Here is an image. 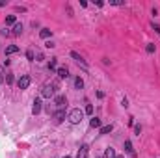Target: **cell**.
<instances>
[{"mask_svg":"<svg viewBox=\"0 0 160 158\" xmlns=\"http://www.w3.org/2000/svg\"><path fill=\"white\" fill-rule=\"evenodd\" d=\"M54 93H56V84H45L41 87V97H45V99L54 97Z\"/></svg>","mask_w":160,"mask_h":158,"instance_id":"obj_1","label":"cell"},{"mask_svg":"<svg viewBox=\"0 0 160 158\" xmlns=\"http://www.w3.org/2000/svg\"><path fill=\"white\" fill-rule=\"evenodd\" d=\"M82 119H84V112H82L80 108H75V110H71V114H69V121H71L73 125H78Z\"/></svg>","mask_w":160,"mask_h":158,"instance_id":"obj_2","label":"cell"},{"mask_svg":"<svg viewBox=\"0 0 160 158\" xmlns=\"http://www.w3.org/2000/svg\"><path fill=\"white\" fill-rule=\"evenodd\" d=\"M54 104H56L58 110H65V106H67V99H65V95H56V97H54Z\"/></svg>","mask_w":160,"mask_h":158,"instance_id":"obj_3","label":"cell"},{"mask_svg":"<svg viewBox=\"0 0 160 158\" xmlns=\"http://www.w3.org/2000/svg\"><path fill=\"white\" fill-rule=\"evenodd\" d=\"M17 86H19V89H26V87L30 86V76H28V75H22V76L17 80Z\"/></svg>","mask_w":160,"mask_h":158,"instance_id":"obj_4","label":"cell"},{"mask_svg":"<svg viewBox=\"0 0 160 158\" xmlns=\"http://www.w3.org/2000/svg\"><path fill=\"white\" fill-rule=\"evenodd\" d=\"M52 117H54V123H61L63 119H65V110H56L54 114H52Z\"/></svg>","mask_w":160,"mask_h":158,"instance_id":"obj_5","label":"cell"},{"mask_svg":"<svg viewBox=\"0 0 160 158\" xmlns=\"http://www.w3.org/2000/svg\"><path fill=\"white\" fill-rule=\"evenodd\" d=\"M39 112H41V101H39V99H34V106H32V114H34V116H37Z\"/></svg>","mask_w":160,"mask_h":158,"instance_id":"obj_6","label":"cell"},{"mask_svg":"<svg viewBox=\"0 0 160 158\" xmlns=\"http://www.w3.org/2000/svg\"><path fill=\"white\" fill-rule=\"evenodd\" d=\"M87 151H89V147H87V145H82V147L78 149L76 158H86V156H87Z\"/></svg>","mask_w":160,"mask_h":158,"instance_id":"obj_7","label":"cell"},{"mask_svg":"<svg viewBox=\"0 0 160 158\" xmlns=\"http://www.w3.org/2000/svg\"><path fill=\"white\" fill-rule=\"evenodd\" d=\"M71 58H75V60H76V61H78V63H82V65H84V67H87V63H86V61H84V58H82V56H80V54H78V52H75V50H73V52H71Z\"/></svg>","mask_w":160,"mask_h":158,"instance_id":"obj_8","label":"cell"},{"mask_svg":"<svg viewBox=\"0 0 160 158\" xmlns=\"http://www.w3.org/2000/svg\"><path fill=\"white\" fill-rule=\"evenodd\" d=\"M58 76L60 78H69V71H67L65 67H60V69H58Z\"/></svg>","mask_w":160,"mask_h":158,"instance_id":"obj_9","label":"cell"},{"mask_svg":"<svg viewBox=\"0 0 160 158\" xmlns=\"http://www.w3.org/2000/svg\"><path fill=\"white\" fill-rule=\"evenodd\" d=\"M125 149H127V152H128V154H130V156H132V158H134V156H136V152H134V149H132V143H130V141H128V140H127V141H125Z\"/></svg>","mask_w":160,"mask_h":158,"instance_id":"obj_10","label":"cell"},{"mask_svg":"<svg viewBox=\"0 0 160 158\" xmlns=\"http://www.w3.org/2000/svg\"><path fill=\"white\" fill-rule=\"evenodd\" d=\"M13 35H20L22 34V24H20V22H17V24L13 26V32H11Z\"/></svg>","mask_w":160,"mask_h":158,"instance_id":"obj_11","label":"cell"},{"mask_svg":"<svg viewBox=\"0 0 160 158\" xmlns=\"http://www.w3.org/2000/svg\"><path fill=\"white\" fill-rule=\"evenodd\" d=\"M39 35H41V37H43V39H49V37H50V35H52V32H50V30H49V28H43V30H41V32H39Z\"/></svg>","mask_w":160,"mask_h":158,"instance_id":"obj_12","label":"cell"},{"mask_svg":"<svg viewBox=\"0 0 160 158\" xmlns=\"http://www.w3.org/2000/svg\"><path fill=\"white\" fill-rule=\"evenodd\" d=\"M17 50H19L17 45H9V47H6V54H15Z\"/></svg>","mask_w":160,"mask_h":158,"instance_id":"obj_13","label":"cell"},{"mask_svg":"<svg viewBox=\"0 0 160 158\" xmlns=\"http://www.w3.org/2000/svg\"><path fill=\"white\" fill-rule=\"evenodd\" d=\"M15 20H17L15 15H8V17H6V24H13V26H15V24H17Z\"/></svg>","mask_w":160,"mask_h":158,"instance_id":"obj_14","label":"cell"},{"mask_svg":"<svg viewBox=\"0 0 160 158\" xmlns=\"http://www.w3.org/2000/svg\"><path fill=\"white\" fill-rule=\"evenodd\" d=\"M75 87H76V89H82V87H84V80H82L80 76L75 78Z\"/></svg>","mask_w":160,"mask_h":158,"instance_id":"obj_15","label":"cell"},{"mask_svg":"<svg viewBox=\"0 0 160 158\" xmlns=\"http://www.w3.org/2000/svg\"><path fill=\"white\" fill-rule=\"evenodd\" d=\"M113 130V125H104V127H101V134H108V132H112Z\"/></svg>","mask_w":160,"mask_h":158,"instance_id":"obj_16","label":"cell"},{"mask_svg":"<svg viewBox=\"0 0 160 158\" xmlns=\"http://www.w3.org/2000/svg\"><path fill=\"white\" fill-rule=\"evenodd\" d=\"M89 125L93 127V128H97V127H101V119L99 117H91V121H89Z\"/></svg>","mask_w":160,"mask_h":158,"instance_id":"obj_17","label":"cell"},{"mask_svg":"<svg viewBox=\"0 0 160 158\" xmlns=\"http://www.w3.org/2000/svg\"><path fill=\"white\" fill-rule=\"evenodd\" d=\"M56 65H58V58H50V61H49V69H56Z\"/></svg>","mask_w":160,"mask_h":158,"instance_id":"obj_18","label":"cell"},{"mask_svg":"<svg viewBox=\"0 0 160 158\" xmlns=\"http://www.w3.org/2000/svg\"><path fill=\"white\" fill-rule=\"evenodd\" d=\"M116 156H117V154H116V151H113L112 147L106 149V158H116Z\"/></svg>","mask_w":160,"mask_h":158,"instance_id":"obj_19","label":"cell"},{"mask_svg":"<svg viewBox=\"0 0 160 158\" xmlns=\"http://www.w3.org/2000/svg\"><path fill=\"white\" fill-rule=\"evenodd\" d=\"M26 58H28L30 61H34V58H35V52H34V50H28V52H26Z\"/></svg>","mask_w":160,"mask_h":158,"instance_id":"obj_20","label":"cell"},{"mask_svg":"<svg viewBox=\"0 0 160 158\" xmlns=\"http://www.w3.org/2000/svg\"><path fill=\"white\" fill-rule=\"evenodd\" d=\"M84 114H89V116H91V114H93V106L87 104V106H86V110H84Z\"/></svg>","mask_w":160,"mask_h":158,"instance_id":"obj_21","label":"cell"},{"mask_svg":"<svg viewBox=\"0 0 160 158\" xmlns=\"http://www.w3.org/2000/svg\"><path fill=\"white\" fill-rule=\"evenodd\" d=\"M110 4H113V6H123L125 2H123V0H110Z\"/></svg>","mask_w":160,"mask_h":158,"instance_id":"obj_22","label":"cell"},{"mask_svg":"<svg viewBox=\"0 0 160 158\" xmlns=\"http://www.w3.org/2000/svg\"><path fill=\"white\" fill-rule=\"evenodd\" d=\"M145 50H147L149 54H153V52H154V45H147V49H145Z\"/></svg>","mask_w":160,"mask_h":158,"instance_id":"obj_23","label":"cell"},{"mask_svg":"<svg viewBox=\"0 0 160 158\" xmlns=\"http://www.w3.org/2000/svg\"><path fill=\"white\" fill-rule=\"evenodd\" d=\"M35 58H37L35 61H41V60H43V54H41V52H35Z\"/></svg>","mask_w":160,"mask_h":158,"instance_id":"obj_24","label":"cell"},{"mask_svg":"<svg viewBox=\"0 0 160 158\" xmlns=\"http://www.w3.org/2000/svg\"><path fill=\"white\" fill-rule=\"evenodd\" d=\"M11 82H13V76H11V75H8V76H6V84H11Z\"/></svg>","mask_w":160,"mask_h":158,"instance_id":"obj_25","label":"cell"},{"mask_svg":"<svg viewBox=\"0 0 160 158\" xmlns=\"http://www.w3.org/2000/svg\"><path fill=\"white\" fill-rule=\"evenodd\" d=\"M134 132H136V134H140V132H142V127H140V125H136V127H134Z\"/></svg>","mask_w":160,"mask_h":158,"instance_id":"obj_26","label":"cell"},{"mask_svg":"<svg viewBox=\"0 0 160 158\" xmlns=\"http://www.w3.org/2000/svg\"><path fill=\"white\" fill-rule=\"evenodd\" d=\"M0 34H2V35H9V34H11V32H9V30H8V28H4V30H2V32H0Z\"/></svg>","mask_w":160,"mask_h":158,"instance_id":"obj_27","label":"cell"},{"mask_svg":"<svg viewBox=\"0 0 160 158\" xmlns=\"http://www.w3.org/2000/svg\"><path fill=\"white\" fill-rule=\"evenodd\" d=\"M116 158H125V156H116Z\"/></svg>","mask_w":160,"mask_h":158,"instance_id":"obj_28","label":"cell"},{"mask_svg":"<svg viewBox=\"0 0 160 158\" xmlns=\"http://www.w3.org/2000/svg\"><path fill=\"white\" fill-rule=\"evenodd\" d=\"M63 158H71V156H63Z\"/></svg>","mask_w":160,"mask_h":158,"instance_id":"obj_29","label":"cell"}]
</instances>
